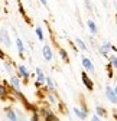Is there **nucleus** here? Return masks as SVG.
Masks as SVG:
<instances>
[{
  "mask_svg": "<svg viewBox=\"0 0 117 121\" xmlns=\"http://www.w3.org/2000/svg\"><path fill=\"white\" fill-rule=\"evenodd\" d=\"M2 38H3V43L7 45V46H10V39H9V35L6 33V30H2V32H0V39Z\"/></svg>",
  "mask_w": 117,
  "mask_h": 121,
  "instance_id": "13",
  "label": "nucleus"
},
{
  "mask_svg": "<svg viewBox=\"0 0 117 121\" xmlns=\"http://www.w3.org/2000/svg\"><path fill=\"white\" fill-rule=\"evenodd\" d=\"M36 78H38V82H40V85H43L45 84V73L42 72V69L40 68H36Z\"/></svg>",
  "mask_w": 117,
  "mask_h": 121,
  "instance_id": "11",
  "label": "nucleus"
},
{
  "mask_svg": "<svg viewBox=\"0 0 117 121\" xmlns=\"http://www.w3.org/2000/svg\"><path fill=\"white\" fill-rule=\"evenodd\" d=\"M18 121H25V118H23V117H20V118H18Z\"/></svg>",
  "mask_w": 117,
  "mask_h": 121,
  "instance_id": "28",
  "label": "nucleus"
},
{
  "mask_svg": "<svg viewBox=\"0 0 117 121\" xmlns=\"http://www.w3.org/2000/svg\"><path fill=\"white\" fill-rule=\"evenodd\" d=\"M81 110H82L84 112H87V114H88V110H87V107H85V104H82V105H81Z\"/></svg>",
  "mask_w": 117,
  "mask_h": 121,
  "instance_id": "25",
  "label": "nucleus"
},
{
  "mask_svg": "<svg viewBox=\"0 0 117 121\" xmlns=\"http://www.w3.org/2000/svg\"><path fill=\"white\" fill-rule=\"evenodd\" d=\"M108 59H110V65H113V68L117 69V56L116 55H108Z\"/></svg>",
  "mask_w": 117,
  "mask_h": 121,
  "instance_id": "18",
  "label": "nucleus"
},
{
  "mask_svg": "<svg viewBox=\"0 0 117 121\" xmlns=\"http://www.w3.org/2000/svg\"><path fill=\"white\" fill-rule=\"evenodd\" d=\"M18 71H19V77L25 78L26 81L29 79V77H31V73H29V71H27V68H26L25 65H19V66H18Z\"/></svg>",
  "mask_w": 117,
  "mask_h": 121,
  "instance_id": "6",
  "label": "nucleus"
},
{
  "mask_svg": "<svg viewBox=\"0 0 117 121\" xmlns=\"http://www.w3.org/2000/svg\"><path fill=\"white\" fill-rule=\"evenodd\" d=\"M91 121H101V118H100L98 115H94V117L91 118Z\"/></svg>",
  "mask_w": 117,
  "mask_h": 121,
  "instance_id": "26",
  "label": "nucleus"
},
{
  "mask_svg": "<svg viewBox=\"0 0 117 121\" xmlns=\"http://www.w3.org/2000/svg\"><path fill=\"white\" fill-rule=\"evenodd\" d=\"M40 114L45 121H59V118L54 114V111H51L48 108H40Z\"/></svg>",
  "mask_w": 117,
  "mask_h": 121,
  "instance_id": "1",
  "label": "nucleus"
},
{
  "mask_svg": "<svg viewBox=\"0 0 117 121\" xmlns=\"http://www.w3.org/2000/svg\"><path fill=\"white\" fill-rule=\"evenodd\" d=\"M35 32H36L38 39H39L40 42H43V32H42V27H40V26H38V27L35 29Z\"/></svg>",
  "mask_w": 117,
  "mask_h": 121,
  "instance_id": "19",
  "label": "nucleus"
},
{
  "mask_svg": "<svg viewBox=\"0 0 117 121\" xmlns=\"http://www.w3.org/2000/svg\"><path fill=\"white\" fill-rule=\"evenodd\" d=\"M6 95H7V88H6L4 85H0V97L4 98Z\"/></svg>",
  "mask_w": 117,
  "mask_h": 121,
  "instance_id": "20",
  "label": "nucleus"
},
{
  "mask_svg": "<svg viewBox=\"0 0 117 121\" xmlns=\"http://www.w3.org/2000/svg\"><path fill=\"white\" fill-rule=\"evenodd\" d=\"M59 56L65 60V62H68V55H67V52H65L64 49H59Z\"/></svg>",
  "mask_w": 117,
  "mask_h": 121,
  "instance_id": "21",
  "label": "nucleus"
},
{
  "mask_svg": "<svg viewBox=\"0 0 117 121\" xmlns=\"http://www.w3.org/2000/svg\"><path fill=\"white\" fill-rule=\"evenodd\" d=\"M6 115H7V118L10 120V121H18V114L14 112L13 110H6Z\"/></svg>",
  "mask_w": 117,
  "mask_h": 121,
  "instance_id": "12",
  "label": "nucleus"
},
{
  "mask_svg": "<svg viewBox=\"0 0 117 121\" xmlns=\"http://www.w3.org/2000/svg\"><path fill=\"white\" fill-rule=\"evenodd\" d=\"M48 101H49V104H54V105H55V104H56V97L52 95V94H49V95H48Z\"/></svg>",
  "mask_w": 117,
  "mask_h": 121,
  "instance_id": "22",
  "label": "nucleus"
},
{
  "mask_svg": "<svg viewBox=\"0 0 117 121\" xmlns=\"http://www.w3.org/2000/svg\"><path fill=\"white\" fill-rule=\"evenodd\" d=\"M81 64H82L84 69H85V71H88L90 73H94V72H95V68H94V65H93V62H91V59H88L87 56H82Z\"/></svg>",
  "mask_w": 117,
  "mask_h": 121,
  "instance_id": "3",
  "label": "nucleus"
},
{
  "mask_svg": "<svg viewBox=\"0 0 117 121\" xmlns=\"http://www.w3.org/2000/svg\"><path fill=\"white\" fill-rule=\"evenodd\" d=\"M75 42H77V46H78V48H80L81 51H84V52H85L87 49H88V46H87V45L84 43V40H82V39L77 38V39H75Z\"/></svg>",
  "mask_w": 117,
  "mask_h": 121,
  "instance_id": "14",
  "label": "nucleus"
},
{
  "mask_svg": "<svg viewBox=\"0 0 117 121\" xmlns=\"http://www.w3.org/2000/svg\"><path fill=\"white\" fill-rule=\"evenodd\" d=\"M72 111H74V114H75V115H77L80 120H85V118H87V115H88L87 112H84V111H82L80 107H75V108L72 110Z\"/></svg>",
  "mask_w": 117,
  "mask_h": 121,
  "instance_id": "10",
  "label": "nucleus"
},
{
  "mask_svg": "<svg viewBox=\"0 0 117 121\" xmlns=\"http://www.w3.org/2000/svg\"><path fill=\"white\" fill-rule=\"evenodd\" d=\"M81 79H82V84L85 85V88L88 89V91H93V89H94V82H93V79L88 77V73H87V72H82V73H81Z\"/></svg>",
  "mask_w": 117,
  "mask_h": 121,
  "instance_id": "2",
  "label": "nucleus"
},
{
  "mask_svg": "<svg viewBox=\"0 0 117 121\" xmlns=\"http://www.w3.org/2000/svg\"><path fill=\"white\" fill-rule=\"evenodd\" d=\"M110 48H111V43H110V42L103 43V45L100 46V53L103 55V56H108V53H110Z\"/></svg>",
  "mask_w": 117,
  "mask_h": 121,
  "instance_id": "9",
  "label": "nucleus"
},
{
  "mask_svg": "<svg viewBox=\"0 0 117 121\" xmlns=\"http://www.w3.org/2000/svg\"><path fill=\"white\" fill-rule=\"evenodd\" d=\"M39 2H40V3H42L43 6H45V7L48 6V0H39Z\"/></svg>",
  "mask_w": 117,
  "mask_h": 121,
  "instance_id": "27",
  "label": "nucleus"
},
{
  "mask_svg": "<svg viewBox=\"0 0 117 121\" xmlns=\"http://www.w3.org/2000/svg\"><path fill=\"white\" fill-rule=\"evenodd\" d=\"M45 82H46L49 91H55V85H54V81L51 79V77H46V78H45Z\"/></svg>",
  "mask_w": 117,
  "mask_h": 121,
  "instance_id": "17",
  "label": "nucleus"
},
{
  "mask_svg": "<svg viewBox=\"0 0 117 121\" xmlns=\"http://www.w3.org/2000/svg\"><path fill=\"white\" fill-rule=\"evenodd\" d=\"M42 55H43V59L45 60H52L54 58V52H52V48L49 46V45H43V48H42Z\"/></svg>",
  "mask_w": 117,
  "mask_h": 121,
  "instance_id": "4",
  "label": "nucleus"
},
{
  "mask_svg": "<svg viewBox=\"0 0 117 121\" xmlns=\"http://www.w3.org/2000/svg\"><path fill=\"white\" fill-rule=\"evenodd\" d=\"M106 97L111 104H117V95L111 86H106Z\"/></svg>",
  "mask_w": 117,
  "mask_h": 121,
  "instance_id": "5",
  "label": "nucleus"
},
{
  "mask_svg": "<svg viewBox=\"0 0 117 121\" xmlns=\"http://www.w3.org/2000/svg\"><path fill=\"white\" fill-rule=\"evenodd\" d=\"M95 112H97V115H98L100 118L107 117V112H106V110H104L103 107H95Z\"/></svg>",
  "mask_w": 117,
  "mask_h": 121,
  "instance_id": "15",
  "label": "nucleus"
},
{
  "mask_svg": "<svg viewBox=\"0 0 117 121\" xmlns=\"http://www.w3.org/2000/svg\"><path fill=\"white\" fill-rule=\"evenodd\" d=\"M31 121H40V117H39V114H38L36 111L32 114V117H31Z\"/></svg>",
  "mask_w": 117,
  "mask_h": 121,
  "instance_id": "23",
  "label": "nucleus"
},
{
  "mask_svg": "<svg viewBox=\"0 0 117 121\" xmlns=\"http://www.w3.org/2000/svg\"><path fill=\"white\" fill-rule=\"evenodd\" d=\"M87 27H88V30L93 33V35H95L97 32H98V27H97V23L93 20V19H87Z\"/></svg>",
  "mask_w": 117,
  "mask_h": 121,
  "instance_id": "7",
  "label": "nucleus"
},
{
  "mask_svg": "<svg viewBox=\"0 0 117 121\" xmlns=\"http://www.w3.org/2000/svg\"><path fill=\"white\" fill-rule=\"evenodd\" d=\"M16 46H18V51H19V53H23L25 52V45H23V42H22V39H16Z\"/></svg>",
  "mask_w": 117,
  "mask_h": 121,
  "instance_id": "16",
  "label": "nucleus"
},
{
  "mask_svg": "<svg viewBox=\"0 0 117 121\" xmlns=\"http://www.w3.org/2000/svg\"><path fill=\"white\" fill-rule=\"evenodd\" d=\"M4 69H6L9 73H12V66H10V64H7V62H6V64H4Z\"/></svg>",
  "mask_w": 117,
  "mask_h": 121,
  "instance_id": "24",
  "label": "nucleus"
},
{
  "mask_svg": "<svg viewBox=\"0 0 117 121\" xmlns=\"http://www.w3.org/2000/svg\"><path fill=\"white\" fill-rule=\"evenodd\" d=\"M10 85H12V88L14 91H18V92L20 91V79L18 77H14V75H13V77H10Z\"/></svg>",
  "mask_w": 117,
  "mask_h": 121,
  "instance_id": "8",
  "label": "nucleus"
}]
</instances>
